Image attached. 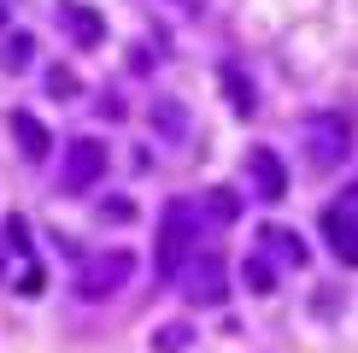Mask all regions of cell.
I'll return each instance as SVG.
<instances>
[{
  "label": "cell",
  "instance_id": "obj_1",
  "mask_svg": "<svg viewBox=\"0 0 358 353\" xmlns=\"http://www.w3.org/2000/svg\"><path fill=\"white\" fill-rule=\"evenodd\" d=\"M206 212H200V200H171L165 206V218H159V247H153V265H159V277H182L188 271V259L194 254H206Z\"/></svg>",
  "mask_w": 358,
  "mask_h": 353
},
{
  "label": "cell",
  "instance_id": "obj_2",
  "mask_svg": "<svg viewBox=\"0 0 358 353\" xmlns=\"http://www.w3.org/2000/svg\"><path fill=\"white\" fill-rule=\"evenodd\" d=\"M300 141H306L311 171H335L341 159L352 153V124L341 112H317V118H306V124H300Z\"/></svg>",
  "mask_w": 358,
  "mask_h": 353
},
{
  "label": "cell",
  "instance_id": "obj_3",
  "mask_svg": "<svg viewBox=\"0 0 358 353\" xmlns=\"http://www.w3.org/2000/svg\"><path fill=\"white\" fill-rule=\"evenodd\" d=\"M136 277V254H124V247H106V254H94V259H83L77 265V300H112L117 289Z\"/></svg>",
  "mask_w": 358,
  "mask_h": 353
},
{
  "label": "cell",
  "instance_id": "obj_4",
  "mask_svg": "<svg viewBox=\"0 0 358 353\" xmlns=\"http://www.w3.org/2000/svg\"><path fill=\"white\" fill-rule=\"evenodd\" d=\"M100 176H106V147L94 136H77L65 147V165H59V195H88Z\"/></svg>",
  "mask_w": 358,
  "mask_h": 353
},
{
  "label": "cell",
  "instance_id": "obj_5",
  "mask_svg": "<svg viewBox=\"0 0 358 353\" xmlns=\"http://www.w3.org/2000/svg\"><path fill=\"white\" fill-rule=\"evenodd\" d=\"M182 283V300L188 306H223V294H229V271H223L217 254H194L188 271L176 277Z\"/></svg>",
  "mask_w": 358,
  "mask_h": 353
},
{
  "label": "cell",
  "instance_id": "obj_6",
  "mask_svg": "<svg viewBox=\"0 0 358 353\" xmlns=\"http://www.w3.org/2000/svg\"><path fill=\"white\" fill-rule=\"evenodd\" d=\"M323 242H329V254L341 265H358V212L352 206H323Z\"/></svg>",
  "mask_w": 358,
  "mask_h": 353
},
{
  "label": "cell",
  "instance_id": "obj_7",
  "mask_svg": "<svg viewBox=\"0 0 358 353\" xmlns=\"http://www.w3.org/2000/svg\"><path fill=\"white\" fill-rule=\"evenodd\" d=\"M247 183L259 200H282L288 195V165L276 159V147H252L247 153Z\"/></svg>",
  "mask_w": 358,
  "mask_h": 353
},
{
  "label": "cell",
  "instance_id": "obj_8",
  "mask_svg": "<svg viewBox=\"0 0 358 353\" xmlns=\"http://www.w3.org/2000/svg\"><path fill=\"white\" fill-rule=\"evenodd\" d=\"M259 259H271L276 271H300V265H306V242L288 224H264L259 230Z\"/></svg>",
  "mask_w": 358,
  "mask_h": 353
},
{
  "label": "cell",
  "instance_id": "obj_9",
  "mask_svg": "<svg viewBox=\"0 0 358 353\" xmlns=\"http://www.w3.org/2000/svg\"><path fill=\"white\" fill-rule=\"evenodd\" d=\"M12 136H18V147H24V159H29V165H41V159H48V147H53L48 124H41L36 112H12Z\"/></svg>",
  "mask_w": 358,
  "mask_h": 353
},
{
  "label": "cell",
  "instance_id": "obj_10",
  "mask_svg": "<svg viewBox=\"0 0 358 353\" xmlns=\"http://www.w3.org/2000/svg\"><path fill=\"white\" fill-rule=\"evenodd\" d=\"M217 83H223V95H229L235 118H252V112H259V88H252V77H247L241 65H217Z\"/></svg>",
  "mask_w": 358,
  "mask_h": 353
},
{
  "label": "cell",
  "instance_id": "obj_11",
  "mask_svg": "<svg viewBox=\"0 0 358 353\" xmlns=\"http://www.w3.org/2000/svg\"><path fill=\"white\" fill-rule=\"evenodd\" d=\"M65 29H71L77 48H100V41H106V18H100L94 6H65Z\"/></svg>",
  "mask_w": 358,
  "mask_h": 353
},
{
  "label": "cell",
  "instance_id": "obj_12",
  "mask_svg": "<svg viewBox=\"0 0 358 353\" xmlns=\"http://www.w3.org/2000/svg\"><path fill=\"white\" fill-rule=\"evenodd\" d=\"M200 212H206V224H235V218H241V195H235V188H206Z\"/></svg>",
  "mask_w": 358,
  "mask_h": 353
},
{
  "label": "cell",
  "instance_id": "obj_13",
  "mask_svg": "<svg viewBox=\"0 0 358 353\" xmlns=\"http://www.w3.org/2000/svg\"><path fill=\"white\" fill-rule=\"evenodd\" d=\"M241 283H247L252 294H276V265H271V259H259V254H252V259L241 265Z\"/></svg>",
  "mask_w": 358,
  "mask_h": 353
},
{
  "label": "cell",
  "instance_id": "obj_14",
  "mask_svg": "<svg viewBox=\"0 0 358 353\" xmlns=\"http://www.w3.org/2000/svg\"><path fill=\"white\" fill-rule=\"evenodd\" d=\"M153 130L159 136H188V112L176 106V100H159L153 106Z\"/></svg>",
  "mask_w": 358,
  "mask_h": 353
},
{
  "label": "cell",
  "instance_id": "obj_15",
  "mask_svg": "<svg viewBox=\"0 0 358 353\" xmlns=\"http://www.w3.org/2000/svg\"><path fill=\"white\" fill-rule=\"evenodd\" d=\"M29 59H36V36H29V29H18V36L6 41V53H0V65H6V71H24Z\"/></svg>",
  "mask_w": 358,
  "mask_h": 353
},
{
  "label": "cell",
  "instance_id": "obj_16",
  "mask_svg": "<svg viewBox=\"0 0 358 353\" xmlns=\"http://www.w3.org/2000/svg\"><path fill=\"white\" fill-rule=\"evenodd\" d=\"M48 95H53V100H77V95H83L77 71H71V65H53V71H48Z\"/></svg>",
  "mask_w": 358,
  "mask_h": 353
},
{
  "label": "cell",
  "instance_id": "obj_17",
  "mask_svg": "<svg viewBox=\"0 0 358 353\" xmlns=\"http://www.w3.org/2000/svg\"><path fill=\"white\" fill-rule=\"evenodd\" d=\"M188 342H194L188 324H165V330L153 335V353H188Z\"/></svg>",
  "mask_w": 358,
  "mask_h": 353
},
{
  "label": "cell",
  "instance_id": "obj_18",
  "mask_svg": "<svg viewBox=\"0 0 358 353\" xmlns=\"http://www.w3.org/2000/svg\"><path fill=\"white\" fill-rule=\"evenodd\" d=\"M6 247H12V254H18L24 265H36V259H29V224H24V218H18V212H12V218H6Z\"/></svg>",
  "mask_w": 358,
  "mask_h": 353
},
{
  "label": "cell",
  "instance_id": "obj_19",
  "mask_svg": "<svg viewBox=\"0 0 358 353\" xmlns=\"http://www.w3.org/2000/svg\"><path fill=\"white\" fill-rule=\"evenodd\" d=\"M100 218H106V224H129V218H136V200H106Z\"/></svg>",
  "mask_w": 358,
  "mask_h": 353
},
{
  "label": "cell",
  "instance_id": "obj_20",
  "mask_svg": "<svg viewBox=\"0 0 358 353\" xmlns=\"http://www.w3.org/2000/svg\"><path fill=\"white\" fill-rule=\"evenodd\" d=\"M41 283H48V277H41V265H24V277H18V294H24V300H36V294H41Z\"/></svg>",
  "mask_w": 358,
  "mask_h": 353
},
{
  "label": "cell",
  "instance_id": "obj_21",
  "mask_svg": "<svg viewBox=\"0 0 358 353\" xmlns=\"http://www.w3.org/2000/svg\"><path fill=\"white\" fill-rule=\"evenodd\" d=\"M0 29H6V0H0Z\"/></svg>",
  "mask_w": 358,
  "mask_h": 353
}]
</instances>
